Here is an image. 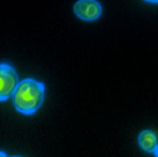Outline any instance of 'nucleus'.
Returning a JSON list of instances; mask_svg holds the SVG:
<instances>
[{
  "label": "nucleus",
  "instance_id": "nucleus-5",
  "mask_svg": "<svg viewBox=\"0 0 158 157\" xmlns=\"http://www.w3.org/2000/svg\"><path fill=\"white\" fill-rule=\"evenodd\" d=\"M147 3H151V4H158V0H144Z\"/></svg>",
  "mask_w": 158,
  "mask_h": 157
},
{
  "label": "nucleus",
  "instance_id": "nucleus-7",
  "mask_svg": "<svg viewBox=\"0 0 158 157\" xmlns=\"http://www.w3.org/2000/svg\"><path fill=\"white\" fill-rule=\"evenodd\" d=\"M153 155L158 157V144H157V148H156V151H154V153H153Z\"/></svg>",
  "mask_w": 158,
  "mask_h": 157
},
{
  "label": "nucleus",
  "instance_id": "nucleus-2",
  "mask_svg": "<svg viewBox=\"0 0 158 157\" xmlns=\"http://www.w3.org/2000/svg\"><path fill=\"white\" fill-rule=\"evenodd\" d=\"M19 82L21 81L12 64H0V102L12 99Z\"/></svg>",
  "mask_w": 158,
  "mask_h": 157
},
{
  "label": "nucleus",
  "instance_id": "nucleus-4",
  "mask_svg": "<svg viewBox=\"0 0 158 157\" xmlns=\"http://www.w3.org/2000/svg\"><path fill=\"white\" fill-rule=\"evenodd\" d=\"M138 144H139V147L144 152L154 153L158 144L157 135L152 130H143L138 135Z\"/></svg>",
  "mask_w": 158,
  "mask_h": 157
},
{
  "label": "nucleus",
  "instance_id": "nucleus-1",
  "mask_svg": "<svg viewBox=\"0 0 158 157\" xmlns=\"http://www.w3.org/2000/svg\"><path fill=\"white\" fill-rule=\"evenodd\" d=\"M13 106L22 115H33L45 100V84L33 78H26L19 82L13 95Z\"/></svg>",
  "mask_w": 158,
  "mask_h": 157
},
{
  "label": "nucleus",
  "instance_id": "nucleus-6",
  "mask_svg": "<svg viewBox=\"0 0 158 157\" xmlns=\"http://www.w3.org/2000/svg\"><path fill=\"white\" fill-rule=\"evenodd\" d=\"M0 156H2V157H6L8 153H5V152H3V151H0Z\"/></svg>",
  "mask_w": 158,
  "mask_h": 157
},
{
  "label": "nucleus",
  "instance_id": "nucleus-3",
  "mask_svg": "<svg viewBox=\"0 0 158 157\" xmlns=\"http://www.w3.org/2000/svg\"><path fill=\"white\" fill-rule=\"evenodd\" d=\"M74 14L84 22L97 21L102 14V5L97 0H78L73 6Z\"/></svg>",
  "mask_w": 158,
  "mask_h": 157
}]
</instances>
